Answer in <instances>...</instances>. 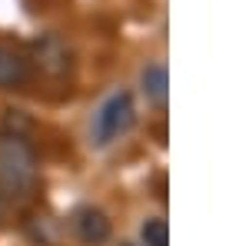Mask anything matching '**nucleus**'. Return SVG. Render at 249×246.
<instances>
[{"instance_id": "3", "label": "nucleus", "mask_w": 249, "mask_h": 246, "mask_svg": "<svg viewBox=\"0 0 249 246\" xmlns=\"http://www.w3.org/2000/svg\"><path fill=\"white\" fill-rule=\"evenodd\" d=\"M70 227H73V236H77L83 246H103L110 240V216L96 207H77L70 213Z\"/></svg>"}, {"instance_id": "8", "label": "nucleus", "mask_w": 249, "mask_h": 246, "mask_svg": "<svg viewBox=\"0 0 249 246\" xmlns=\"http://www.w3.org/2000/svg\"><path fill=\"white\" fill-rule=\"evenodd\" d=\"M10 213H14V207H10V203H3V200H0V223H3V220H7V216H10Z\"/></svg>"}, {"instance_id": "9", "label": "nucleus", "mask_w": 249, "mask_h": 246, "mask_svg": "<svg viewBox=\"0 0 249 246\" xmlns=\"http://www.w3.org/2000/svg\"><path fill=\"white\" fill-rule=\"evenodd\" d=\"M120 246H143V243H120Z\"/></svg>"}, {"instance_id": "4", "label": "nucleus", "mask_w": 249, "mask_h": 246, "mask_svg": "<svg viewBox=\"0 0 249 246\" xmlns=\"http://www.w3.org/2000/svg\"><path fill=\"white\" fill-rule=\"evenodd\" d=\"M30 80V60L14 47H0V90H17Z\"/></svg>"}, {"instance_id": "7", "label": "nucleus", "mask_w": 249, "mask_h": 246, "mask_svg": "<svg viewBox=\"0 0 249 246\" xmlns=\"http://www.w3.org/2000/svg\"><path fill=\"white\" fill-rule=\"evenodd\" d=\"M140 240H143V246H170V229H166V220H160V216L146 220V223L140 227Z\"/></svg>"}, {"instance_id": "1", "label": "nucleus", "mask_w": 249, "mask_h": 246, "mask_svg": "<svg viewBox=\"0 0 249 246\" xmlns=\"http://www.w3.org/2000/svg\"><path fill=\"white\" fill-rule=\"evenodd\" d=\"M37 150L20 133H0V200L17 209L37 189Z\"/></svg>"}, {"instance_id": "2", "label": "nucleus", "mask_w": 249, "mask_h": 246, "mask_svg": "<svg viewBox=\"0 0 249 246\" xmlns=\"http://www.w3.org/2000/svg\"><path fill=\"white\" fill-rule=\"evenodd\" d=\"M136 123V107L130 90H113L100 107H96L93 120H90V147L107 150L110 143H116L123 133H130Z\"/></svg>"}, {"instance_id": "5", "label": "nucleus", "mask_w": 249, "mask_h": 246, "mask_svg": "<svg viewBox=\"0 0 249 246\" xmlns=\"http://www.w3.org/2000/svg\"><path fill=\"white\" fill-rule=\"evenodd\" d=\"M34 57H37V67L40 70H47L50 76H60L67 74V47H63V40L53 37V34H47L43 40L34 43Z\"/></svg>"}, {"instance_id": "6", "label": "nucleus", "mask_w": 249, "mask_h": 246, "mask_svg": "<svg viewBox=\"0 0 249 246\" xmlns=\"http://www.w3.org/2000/svg\"><path fill=\"white\" fill-rule=\"evenodd\" d=\"M140 87H143V96H146L153 107H166L170 76H166V67H163V63H150V67L140 74Z\"/></svg>"}]
</instances>
